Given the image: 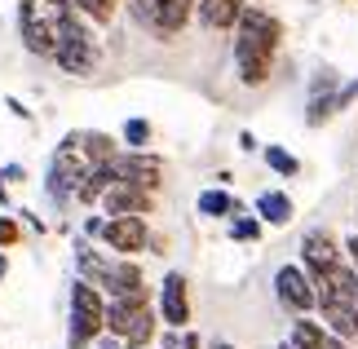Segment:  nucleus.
I'll return each mask as SVG.
<instances>
[{
    "label": "nucleus",
    "instance_id": "nucleus-22",
    "mask_svg": "<svg viewBox=\"0 0 358 349\" xmlns=\"http://www.w3.org/2000/svg\"><path fill=\"white\" fill-rule=\"evenodd\" d=\"M230 234H235L239 243H248V239L257 243V239H261V221H257V217H239L235 226H230Z\"/></svg>",
    "mask_w": 358,
    "mask_h": 349
},
{
    "label": "nucleus",
    "instance_id": "nucleus-1",
    "mask_svg": "<svg viewBox=\"0 0 358 349\" xmlns=\"http://www.w3.org/2000/svg\"><path fill=\"white\" fill-rule=\"evenodd\" d=\"M279 40H283V22L270 18L266 9L248 5L239 13V22H235V62H239V80H243V85H266V80H270Z\"/></svg>",
    "mask_w": 358,
    "mask_h": 349
},
{
    "label": "nucleus",
    "instance_id": "nucleus-18",
    "mask_svg": "<svg viewBox=\"0 0 358 349\" xmlns=\"http://www.w3.org/2000/svg\"><path fill=\"white\" fill-rule=\"evenodd\" d=\"M199 213L203 217H239V204L226 190H203L199 194Z\"/></svg>",
    "mask_w": 358,
    "mask_h": 349
},
{
    "label": "nucleus",
    "instance_id": "nucleus-23",
    "mask_svg": "<svg viewBox=\"0 0 358 349\" xmlns=\"http://www.w3.org/2000/svg\"><path fill=\"white\" fill-rule=\"evenodd\" d=\"M9 243H18V221L0 217V248H9Z\"/></svg>",
    "mask_w": 358,
    "mask_h": 349
},
{
    "label": "nucleus",
    "instance_id": "nucleus-9",
    "mask_svg": "<svg viewBox=\"0 0 358 349\" xmlns=\"http://www.w3.org/2000/svg\"><path fill=\"white\" fill-rule=\"evenodd\" d=\"M274 292H279V305L292 314H310L319 305V292H314V278L301 270V265H283L274 274Z\"/></svg>",
    "mask_w": 358,
    "mask_h": 349
},
{
    "label": "nucleus",
    "instance_id": "nucleus-16",
    "mask_svg": "<svg viewBox=\"0 0 358 349\" xmlns=\"http://www.w3.org/2000/svg\"><path fill=\"white\" fill-rule=\"evenodd\" d=\"M257 217L270 221V226H287V221H292V199H287L283 190H266L257 199Z\"/></svg>",
    "mask_w": 358,
    "mask_h": 349
},
{
    "label": "nucleus",
    "instance_id": "nucleus-8",
    "mask_svg": "<svg viewBox=\"0 0 358 349\" xmlns=\"http://www.w3.org/2000/svg\"><path fill=\"white\" fill-rule=\"evenodd\" d=\"M129 5H133V18L142 22L150 36L169 40V36H177V31L190 22L195 0H129Z\"/></svg>",
    "mask_w": 358,
    "mask_h": 349
},
{
    "label": "nucleus",
    "instance_id": "nucleus-3",
    "mask_svg": "<svg viewBox=\"0 0 358 349\" xmlns=\"http://www.w3.org/2000/svg\"><path fill=\"white\" fill-rule=\"evenodd\" d=\"M76 18V5L71 0H22V40L27 49L40 53V58H53V49H58L62 40V27Z\"/></svg>",
    "mask_w": 358,
    "mask_h": 349
},
{
    "label": "nucleus",
    "instance_id": "nucleus-28",
    "mask_svg": "<svg viewBox=\"0 0 358 349\" xmlns=\"http://www.w3.org/2000/svg\"><path fill=\"white\" fill-rule=\"evenodd\" d=\"M279 349H296V345H292V341H283V345H279Z\"/></svg>",
    "mask_w": 358,
    "mask_h": 349
},
{
    "label": "nucleus",
    "instance_id": "nucleus-13",
    "mask_svg": "<svg viewBox=\"0 0 358 349\" xmlns=\"http://www.w3.org/2000/svg\"><path fill=\"white\" fill-rule=\"evenodd\" d=\"M159 314L173 332H182L190 323V292H186V278L182 274H164V287H159Z\"/></svg>",
    "mask_w": 358,
    "mask_h": 349
},
{
    "label": "nucleus",
    "instance_id": "nucleus-19",
    "mask_svg": "<svg viewBox=\"0 0 358 349\" xmlns=\"http://www.w3.org/2000/svg\"><path fill=\"white\" fill-rule=\"evenodd\" d=\"M266 164H270V169L279 173V177H296V173H301V164H296V155H287L283 146H266Z\"/></svg>",
    "mask_w": 358,
    "mask_h": 349
},
{
    "label": "nucleus",
    "instance_id": "nucleus-2",
    "mask_svg": "<svg viewBox=\"0 0 358 349\" xmlns=\"http://www.w3.org/2000/svg\"><path fill=\"white\" fill-rule=\"evenodd\" d=\"M314 292H319V310L327 323V336L354 341L358 336V274L354 265H332V270L314 274Z\"/></svg>",
    "mask_w": 358,
    "mask_h": 349
},
{
    "label": "nucleus",
    "instance_id": "nucleus-25",
    "mask_svg": "<svg viewBox=\"0 0 358 349\" xmlns=\"http://www.w3.org/2000/svg\"><path fill=\"white\" fill-rule=\"evenodd\" d=\"M345 252H350V265H354V274H358V234H350V243H345Z\"/></svg>",
    "mask_w": 358,
    "mask_h": 349
},
{
    "label": "nucleus",
    "instance_id": "nucleus-20",
    "mask_svg": "<svg viewBox=\"0 0 358 349\" xmlns=\"http://www.w3.org/2000/svg\"><path fill=\"white\" fill-rule=\"evenodd\" d=\"M71 5L93 22H111V13H115V0H71Z\"/></svg>",
    "mask_w": 358,
    "mask_h": 349
},
{
    "label": "nucleus",
    "instance_id": "nucleus-6",
    "mask_svg": "<svg viewBox=\"0 0 358 349\" xmlns=\"http://www.w3.org/2000/svg\"><path fill=\"white\" fill-rule=\"evenodd\" d=\"M89 173H93V164H89V155H85V146H80V133H71V137L58 146L53 164H49V199L66 204V199L80 190V181H85Z\"/></svg>",
    "mask_w": 358,
    "mask_h": 349
},
{
    "label": "nucleus",
    "instance_id": "nucleus-7",
    "mask_svg": "<svg viewBox=\"0 0 358 349\" xmlns=\"http://www.w3.org/2000/svg\"><path fill=\"white\" fill-rule=\"evenodd\" d=\"M53 62H58L66 76H89L93 66H98V40H93V31L80 18H71L62 27V40H58V49H53Z\"/></svg>",
    "mask_w": 358,
    "mask_h": 349
},
{
    "label": "nucleus",
    "instance_id": "nucleus-15",
    "mask_svg": "<svg viewBox=\"0 0 358 349\" xmlns=\"http://www.w3.org/2000/svg\"><path fill=\"white\" fill-rule=\"evenodd\" d=\"M243 9H248L243 0H199V18H203L208 31H230Z\"/></svg>",
    "mask_w": 358,
    "mask_h": 349
},
{
    "label": "nucleus",
    "instance_id": "nucleus-12",
    "mask_svg": "<svg viewBox=\"0 0 358 349\" xmlns=\"http://www.w3.org/2000/svg\"><path fill=\"white\" fill-rule=\"evenodd\" d=\"M102 239H106V248L111 252H120V257H133V252H142L146 248V221L142 217H111L102 226Z\"/></svg>",
    "mask_w": 358,
    "mask_h": 349
},
{
    "label": "nucleus",
    "instance_id": "nucleus-14",
    "mask_svg": "<svg viewBox=\"0 0 358 349\" xmlns=\"http://www.w3.org/2000/svg\"><path fill=\"white\" fill-rule=\"evenodd\" d=\"M301 257H306V270H310V278L314 274H323V270H332V265L341 261V252H336V239L327 230H310L306 239H301Z\"/></svg>",
    "mask_w": 358,
    "mask_h": 349
},
{
    "label": "nucleus",
    "instance_id": "nucleus-21",
    "mask_svg": "<svg viewBox=\"0 0 358 349\" xmlns=\"http://www.w3.org/2000/svg\"><path fill=\"white\" fill-rule=\"evenodd\" d=\"M124 142H129L133 150H146V142H150V124H146V120H129V124H124Z\"/></svg>",
    "mask_w": 358,
    "mask_h": 349
},
{
    "label": "nucleus",
    "instance_id": "nucleus-29",
    "mask_svg": "<svg viewBox=\"0 0 358 349\" xmlns=\"http://www.w3.org/2000/svg\"><path fill=\"white\" fill-rule=\"evenodd\" d=\"M0 278H5V257H0Z\"/></svg>",
    "mask_w": 358,
    "mask_h": 349
},
{
    "label": "nucleus",
    "instance_id": "nucleus-10",
    "mask_svg": "<svg viewBox=\"0 0 358 349\" xmlns=\"http://www.w3.org/2000/svg\"><path fill=\"white\" fill-rule=\"evenodd\" d=\"M111 173H115V181H133V186H142V190L155 194L159 181H164V164L155 155H146V150H129V155L111 159Z\"/></svg>",
    "mask_w": 358,
    "mask_h": 349
},
{
    "label": "nucleus",
    "instance_id": "nucleus-4",
    "mask_svg": "<svg viewBox=\"0 0 358 349\" xmlns=\"http://www.w3.org/2000/svg\"><path fill=\"white\" fill-rule=\"evenodd\" d=\"M106 332L120 336L129 349H146L155 341V310L146 305V297H111V305H106Z\"/></svg>",
    "mask_w": 358,
    "mask_h": 349
},
{
    "label": "nucleus",
    "instance_id": "nucleus-17",
    "mask_svg": "<svg viewBox=\"0 0 358 349\" xmlns=\"http://www.w3.org/2000/svg\"><path fill=\"white\" fill-rule=\"evenodd\" d=\"M323 341H327L323 323H314V318L296 314V323H292V345H296V349H323Z\"/></svg>",
    "mask_w": 358,
    "mask_h": 349
},
{
    "label": "nucleus",
    "instance_id": "nucleus-5",
    "mask_svg": "<svg viewBox=\"0 0 358 349\" xmlns=\"http://www.w3.org/2000/svg\"><path fill=\"white\" fill-rule=\"evenodd\" d=\"M106 332V301L102 287H93L89 278H80L71 287V332H66V345L71 349H89Z\"/></svg>",
    "mask_w": 358,
    "mask_h": 349
},
{
    "label": "nucleus",
    "instance_id": "nucleus-30",
    "mask_svg": "<svg viewBox=\"0 0 358 349\" xmlns=\"http://www.w3.org/2000/svg\"><path fill=\"white\" fill-rule=\"evenodd\" d=\"M0 199H5V181H0Z\"/></svg>",
    "mask_w": 358,
    "mask_h": 349
},
{
    "label": "nucleus",
    "instance_id": "nucleus-27",
    "mask_svg": "<svg viewBox=\"0 0 358 349\" xmlns=\"http://www.w3.org/2000/svg\"><path fill=\"white\" fill-rule=\"evenodd\" d=\"M213 349H235V345H226V341H217V345H213Z\"/></svg>",
    "mask_w": 358,
    "mask_h": 349
},
{
    "label": "nucleus",
    "instance_id": "nucleus-24",
    "mask_svg": "<svg viewBox=\"0 0 358 349\" xmlns=\"http://www.w3.org/2000/svg\"><path fill=\"white\" fill-rule=\"evenodd\" d=\"M354 97H358V80H350L345 89H336V97H332V102H336V111H345V106L354 102Z\"/></svg>",
    "mask_w": 358,
    "mask_h": 349
},
{
    "label": "nucleus",
    "instance_id": "nucleus-26",
    "mask_svg": "<svg viewBox=\"0 0 358 349\" xmlns=\"http://www.w3.org/2000/svg\"><path fill=\"white\" fill-rule=\"evenodd\" d=\"M323 349H345V341H341V336H327V341H323Z\"/></svg>",
    "mask_w": 358,
    "mask_h": 349
},
{
    "label": "nucleus",
    "instance_id": "nucleus-11",
    "mask_svg": "<svg viewBox=\"0 0 358 349\" xmlns=\"http://www.w3.org/2000/svg\"><path fill=\"white\" fill-rule=\"evenodd\" d=\"M102 204H106V213L111 217H142L155 208V194L142 190V186H133V181H111L102 194Z\"/></svg>",
    "mask_w": 358,
    "mask_h": 349
}]
</instances>
